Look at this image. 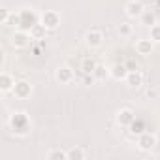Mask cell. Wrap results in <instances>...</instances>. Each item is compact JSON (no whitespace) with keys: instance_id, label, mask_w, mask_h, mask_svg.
<instances>
[{"instance_id":"obj_1","label":"cell","mask_w":160,"mask_h":160,"mask_svg":"<svg viewBox=\"0 0 160 160\" xmlns=\"http://www.w3.org/2000/svg\"><path fill=\"white\" fill-rule=\"evenodd\" d=\"M10 128L15 136H27L32 128V122H30V117L25 113V111H15L12 117H10Z\"/></svg>"},{"instance_id":"obj_2","label":"cell","mask_w":160,"mask_h":160,"mask_svg":"<svg viewBox=\"0 0 160 160\" xmlns=\"http://www.w3.org/2000/svg\"><path fill=\"white\" fill-rule=\"evenodd\" d=\"M38 23H40L38 13H36L34 10L25 8V10H21V12H19V27H17V30L30 32V30H32V27H34V25H38Z\"/></svg>"},{"instance_id":"obj_3","label":"cell","mask_w":160,"mask_h":160,"mask_svg":"<svg viewBox=\"0 0 160 160\" xmlns=\"http://www.w3.org/2000/svg\"><path fill=\"white\" fill-rule=\"evenodd\" d=\"M156 145H158V138H156V134L145 130L143 134L138 136V149H139V151H143V152H151Z\"/></svg>"},{"instance_id":"obj_4","label":"cell","mask_w":160,"mask_h":160,"mask_svg":"<svg viewBox=\"0 0 160 160\" xmlns=\"http://www.w3.org/2000/svg\"><path fill=\"white\" fill-rule=\"evenodd\" d=\"M40 23L45 25L47 30H55V28H58V25H60V15H58L55 10H47V12L42 13Z\"/></svg>"},{"instance_id":"obj_5","label":"cell","mask_w":160,"mask_h":160,"mask_svg":"<svg viewBox=\"0 0 160 160\" xmlns=\"http://www.w3.org/2000/svg\"><path fill=\"white\" fill-rule=\"evenodd\" d=\"M12 92H13L15 98H19V100H27V98H30V94H32V85H30L28 81H25V79H21V81L15 83V87H13Z\"/></svg>"},{"instance_id":"obj_6","label":"cell","mask_w":160,"mask_h":160,"mask_svg":"<svg viewBox=\"0 0 160 160\" xmlns=\"http://www.w3.org/2000/svg\"><path fill=\"white\" fill-rule=\"evenodd\" d=\"M85 43H87V47H91V49L100 47V45L104 43V34H102V30H98V28L89 30L87 36H85Z\"/></svg>"},{"instance_id":"obj_7","label":"cell","mask_w":160,"mask_h":160,"mask_svg":"<svg viewBox=\"0 0 160 160\" xmlns=\"http://www.w3.org/2000/svg\"><path fill=\"white\" fill-rule=\"evenodd\" d=\"M134 121H136V113H134L130 108H122V109L117 111V122H119V126L128 128Z\"/></svg>"},{"instance_id":"obj_8","label":"cell","mask_w":160,"mask_h":160,"mask_svg":"<svg viewBox=\"0 0 160 160\" xmlns=\"http://www.w3.org/2000/svg\"><path fill=\"white\" fill-rule=\"evenodd\" d=\"M55 77H57V81L60 83V85H68V83H72L73 81V70L70 68V66H60L58 70H57V73H55Z\"/></svg>"},{"instance_id":"obj_9","label":"cell","mask_w":160,"mask_h":160,"mask_svg":"<svg viewBox=\"0 0 160 160\" xmlns=\"http://www.w3.org/2000/svg\"><path fill=\"white\" fill-rule=\"evenodd\" d=\"M30 32H25V30H17L13 36H12V45L17 47V49H23L30 43Z\"/></svg>"},{"instance_id":"obj_10","label":"cell","mask_w":160,"mask_h":160,"mask_svg":"<svg viewBox=\"0 0 160 160\" xmlns=\"http://www.w3.org/2000/svg\"><path fill=\"white\" fill-rule=\"evenodd\" d=\"M124 10H126V15L130 19H136V17H141V13L145 12V6L139 2V0H130Z\"/></svg>"},{"instance_id":"obj_11","label":"cell","mask_w":160,"mask_h":160,"mask_svg":"<svg viewBox=\"0 0 160 160\" xmlns=\"http://www.w3.org/2000/svg\"><path fill=\"white\" fill-rule=\"evenodd\" d=\"M124 83H126L130 89H138V87H141V85H143V73H141L139 70H132V72H128V75H126V79H124Z\"/></svg>"},{"instance_id":"obj_12","label":"cell","mask_w":160,"mask_h":160,"mask_svg":"<svg viewBox=\"0 0 160 160\" xmlns=\"http://www.w3.org/2000/svg\"><path fill=\"white\" fill-rule=\"evenodd\" d=\"M15 79H13V75L12 73H8V72H2L0 73V91L2 92H12L13 91V87H15Z\"/></svg>"},{"instance_id":"obj_13","label":"cell","mask_w":160,"mask_h":160,"mask_svg":"<svg viewBox=\"0 0 160 160\" xmlns=\"http://www.w3.org/2000/svg\"><path fill=\"white\" fill-rule=\"evenodd\" d=\"M109 73H111V77L115 79V81H124L126 75H128V68H126L124 62H117L115 66L109 68Z\"/></svg>"},{"instance_id":"obj_14","label":"cell","mask_w":160,"mask_h":160,"mask_svg":"<svg viewBox=\"0 0 160 160\" xmlns=\"http://www.w3.org/2000/svg\"><path fill=\"white\" fill-rule=\"evenodd\" d=\"M152 40L149 38V40H138L136 42V51H138V55H143V57H147V55H151L152 53Z\"/></svg>"},{"instance_id":"obj_15","label":"cell","mask_w":160,"mask_h":160,"mask_svg":"<svg viewBox=\"0 0 160 160\" xmlns=\"http://www.w3.org/2000/svg\"><path fill=\"white\" fill-rule=\"evenodd\" d=\"M45 34H47V28H45V25H42V23H38V25H34L32 27V30H30V38L32 40H45Z\"/></svg>"},{"instance_id":"obj_16","label":"cell","mask_w":160,"mask_h":160,"mask_svg":"<svg viewBox=\"0 0 160 160\" xmlns=\"http://www.w3.org/2000/svg\"><path fill=\"white\" fill-rule=\"evenodd\" d=\"M92 75L96 77V81H104V79H108V77H109L111 73H109V68H106L104 64H98V66L94 68Z\"/></svg>"},{"instance_id":"obj_17","label":"cell","mask_w":160,"mask_h":160,"mask_svg":"<svg viewBox=\"0 0 160 160\" xmlns=\"http://www.w3.org/2000/svg\"><path fill=\"white\" fill-rule=\"evenodd\" d=\"M87 152L81 149V147H72L68 149V160H85Z\"/></svg>"},{"instance_id":"obj_18","label":"cell","mask_w":160,"mask_h":160,"mask_svg":"<svg viewBox=\"0 0 160 160\" xmlns=\"http://www.w3.org/2000/svg\"><path fill=\"white\" fill-rule=\"evenodd\" d=\"M96 66H98V62H96L92 57H85L83 62H81V70H83V73H92Z\"/></svg>"},{"instance_id":"obj_19","label":"cell","mask_w":160,"mask_h":160,"mask_svg":"<svg viewBox=\"0 0 160 160\" xmlns=\"http://www.w3.org/2000/svg\"><path fill=\"white\" fill-rule=\"evenodd\" d=\"M128 130H130V134H134V136H136V134H138V136H139V134H143V132L147 130V128H145V121H141V119H138V117H136V121L128 126Z\"/></svg>"},{"instance_id":"obj_20","label":"cell","mask_w":160,"mask_h":160,"mask_svg":"<svg viewBox=\"0 0 160 160\" xmlns=\"http://www.w3.org/2000/svg\"><path fill=\"white\" fill-rule=\"evenodd\" d=\"M47 160H68V151L64 149H53L47 152Z\"/></svg>"},{"instance_id":"obj_21","label":"cell","mask_w":160,"mask_h":160,"mask_svg":"<svg viewBox=\"0 0 160 160\" xmlns=\"http://www.w3.org/2000/svg\"><path fill=\"white\" fill-rule=\"evenodd\" d=\"M139 19H141V23L147 25V27H152V25L156 23V15H154V12H151V10H145Z\"/></svg>"},{"instance_id":"obj_22","label":"cell","mask_w":160,"mask_h":160,"mask_svg":"<svg viewBox=\"0 0 160 160\" xmlns=\"http://www.w3.org/2000/svg\"><path fill=\"white\" fill-rule=\"evenodd\" d=\"M119 34H121V38H128V36H132V25H128V23H121V25H119Z\"/></svg>"},{"instance_id":"obj_23","label":"cell","mask_w":160,"mask_h":160,"mask_svg":"<svg viewBox=\"0 0 160 160\" xmlns=\"http://www.w3.org/2000/svg\"><path fill=\"white\" fill-rule=\"evenodd\" d=\"M151 40L154 43H160V25H156V23L151 27Z\"/></svg>"},{"instance_id":"obj_24","label":"cell","mask_w":160,"mask_h":160,"mask_svg":"<svg viewBox=\"0 0 160 160\" xmlns=\"http://www.w3.org/2000/svg\"><path fill=\"white\" fill-rule=\"evenodd\" d=\"M10 17H12V12H10V10H6V8L0 10V23H2V25H8Z\"/></svg>"},{"instance_id":"obj_25","label":"cell","mask_w":160,"mask_h":160,"mask_svg":"<svg viewBox=\"0 0 160 160\" xmlns=\"http://www.w3.org/2000/svg\"><path fill=\"white\" fill-rule=\"evenodd\" d=\"M94 83H96V77H94L92 73H83V85L91 87V85H94Z\"/></svg>"},{"instance_id":"obj_26","label":"cell","mask_w":160,"mask_h":160,"mask_svg":"<svg viewBox=\"0 0 160 160\" xmlns=\"http://www.w3.org/2000/svg\"><path fill=\"white\" fill-rule=\"evenodd\" d=\"M8 25H12V27H19V12L17 13H12V17H10V21H8Z\"/></svg>"},{"instance_id":"obj_27","label":"cell","mask_w":160,"mask_h":160,"mask_svg":"<svg viewBox=\"0 0 160 160\" xmlns=\"http://www.w3.org/2000/svg\"><path fill=\"white\" fill-rule=\"evenodd\" d=\"M124 64H126L128 72H132V70H139V68H138V64H136V62H132V60H128V62H124Z\"/></svg>"},{"instance_id":"obj_28","label":"cell","mask_w":160,"mask_h":160,"mask_svg":"<svg viewBox=\"0 0 160 160\" xmlns=\"http://www.w3.org/2000/svg\"><path fill=\"white\" fill-rule=\"evenodd\" d=\"M156 94H158V92H156L154 89H149V91H147V96H149V98H154Z\"/></svg>"}]
</instances>
